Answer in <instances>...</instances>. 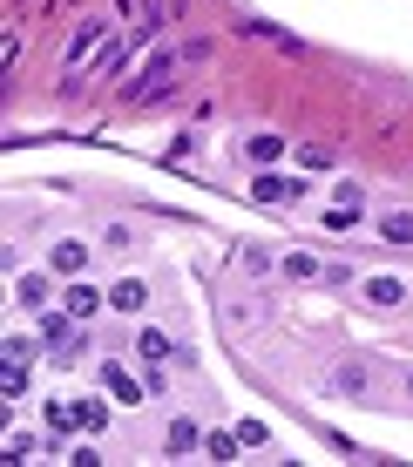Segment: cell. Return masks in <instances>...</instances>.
Listing matches in <instances>:
<instances>
[{"mask_svg":"<svg viewBox=\"0 0 413 467\" xmlns=\"http://www.w3.org/2000/svg\"><path fill=\"white\" fill-rule=\"evenodd\" d=\"M170 75H177V55L163 47V55H150V68H142L136 82H129V102H150V95H163V88H170Z\"/></svg>","mask_w":413,"mask_h":467,"instance_id":"cell-1","label":"cell"},{"mask_svg":"<svg viewBox=\"0 0 413 467\" xmlns=\"http://www.w3.org/2000/svg\"><path fill=\"white\" fill-rule=\"evenodd\" d=\"M251 197H258V203H298V197H305V183H298V176H278V170H258Z\"/></svg>","mask_w":413,"mask_h":467,"instance_id":"cell-2","label":"cell"},{"mask_svg":"<svg viewBox=\"0 0 413 467\" xmlns=\"http://www.w3.org/2000/svg\"><path fill=\"white\" fill-rule=\"evenodd\" d=\"M61 305H68V318H75V326H88V318H95V312L108 305V292H95V285L68 278V292H61Z\"/></svg>","mask_w":413,"mask_h":467,"instance_id":"cell-3","label":"cell"},{"mask_svg":"<svg viewBox=\"0 0 413 467\" xmlns=\"http://www.w3.org/2000/svg\"><path fill=\"white\" fill-rule=\"evenodd\" d=\"M41 420H47V447H68V433L82 427V413H75V400H47Z\"/></svg>","mask_w":413,"mask_h":467,"instance_id":"cell-4","label":"cell"},{"mask_svg":"<svg viewBox=\"0 0 413 467\" xmlns=\"http://www.w3.org/2000/svg\"><path fill=\"white\" fill-rule=\"evenodd\" d=\"M47 271H55V278H82V271H88V244H75V237H61V244L47 251Z\"/></svg>","mask_w":413,"mask_h":467,"instance_id":"cell-5","label":"cell"},{"mask_svg":"<svg viewBox=\"0 0 413 467\" xmlns=\"http://www.w3.org/2000/svg\"><path fill=\"white\" fill-rule=\"evenodd\" d=\"M102 35H108L102 21H82V27H75V47H68V82H75V75H82V61L95 55V47H102Z\"/></svg>","mask_w":413,"mask_h":467,"instance_id":"cell-6","label":"cell"},{"mask_svg":"<svg viewBox=\"0 0 413 467\" xmlns=\"http://www.w3.org/2000/svg\"><path fill=\"white\" fill-rule=\"evenodd\" d=\"M47 292H55V271H27V278H14V298H21L27 312H41Z\"/></svg>","mask_w":413,"mask_h":467,"instance_id":"cell-7","label":"cell"},{"mask_svg":"<svg viewBox=\"0 0 413 467\" xmlns=\"http://www.w3.org/2000/svg\"><path fill=\"white\" fill-rule=\"evenodd\" d=\"M142 305H150V285H142V278L108 285V312H142Z\"/></svg>","mask_w":413,"mask_h":467,"instance_id":"cell-8","label":"cell"},{"mask_svg":"<svg viewBox=\"0 0 413 467\" xmlns=\"http://www.w3.org/2000/svg\"><path fill=\"white\" fill-rule=\"evenodd\" d=\"M400 298H407V285H400V278H367V305H373V312H393Z\"/></svg>","mask_w":413,"mask_h":467,"instance_id":"cell-9","label":"cell"},{"mask_svg":"<svg viewBox=\"0 0 413 467\" xmlns=\"http://www.w3.org/2000/svg\"><path fill=\"white\" fill-rule=\"evenodd\" d=\"M41 339H47V346H68V339H75V318H68V305H61V312H41Z\"/></svg>","mask_w":413,"mask_h":467,"instance_id":"cell-10","label":"cell"},{"mask_svg":"<svg viewBox=\"0 0 413 467\" xmlns=\"http://www.w3.org/2000/svg\"><path fill=\"white\" fill-rule=\"evenodd\" d=\"M379 237L387 244H413V211H387L379 217Z\"/></svg>","mask_w":413,"mask_h":467,"instance_id":"cell-11","label":"cell"},{"mask_svg":"<svg viewBox=\"0 0 413 467\" xmlns=\"http://www.w3.org/2000/svg\"><path fill=\"white\" fill-rule=\"evenodd\" d=\"M102 379H108V393H116L122 407H136V400H142V386H136L129 373H122V366H102Z\"/></svg>","mask_w":413,"mask_h":467,"instance_id":"cell-12","label":"cell"},{"mask_svg":"<svg viewBox=\"0 0 413 467\" xmlns=\"http://www.w3.org/2000/svg\"><path fill=\"white\" fill-rule=\"evenodd\" d=\"M244 156H251V163H278V156H284V136H251Z\"/></svg>","mask_w":413,"mask_h":467,"instance_id":"cell-13","label":"cell"},{"mask_svg":"<svg viewBox=\"0 0 413 467\" xmlns=\"http://www.w3.org/2000/svg\"><path fill=\"white\" fill-rule=\"evenodd\" d=\"M319 257H312V251H292V257H284V278H298V285H305V278H319Z\"/></svg>","mask_w":413,"mask_h":467,"instance_id":"cell-14","label":"cell"},{"mask_svg":"<svg viewBox=\"0 0 413 467\" xmlns=\"http://www.w3.org/2000/svg\"><path fill=\"white\" fill-rule=\"evenodd\" d=\"M136 352H142L150 366H163V352H177V346H170L163 332H136Z\"/></svg>","mask_w":413,"mask_h":467,"instance_id":"cell-15","label":"cell"},{"mask_svg":"<svg viewBox=\"0 0 413 467\" xmlns=\"http://www.w3.org/2000/svg\"><path fill=\"white\" fill-rule=\"evenodd\" d=\"M0 393H7V400L27 393V359H7V373H0Z\"/></svg>","mask_w":413,"mask_h":467,"instance_id":"cell-16","label":"cell"},{"mask_svg":"<svg viewBox=\"0 0 413 467\" xmlns=\"http://www.w3.org/2000/svg\"><path fill=\"white\" fill-rule=\"evenodd\" d=\"M75 413H82V433H102V427H108V407H102V400H75Z\"/></svg>","mask_w":413,"mask_h":467,"instance_id":"cell-17","label":"cell"},{"mask_svg":"<svg viewBox=\"0 0 413 467\" xmlns=\"http://www.w3.org/2000/svg\"><path fill=\"white\" fill-rule=\"evenodd\" d=\"M237 447H244V441H237V433H203V454H211V461H231Z\"/></svg>","mask_w":413,"mask_h":467,"instance_id":"cell-18","label":"cell"},{"mask_svg":"<svg viewBox=\"0 0 413 467\" xmlns=\"http://www.w3.org/2000/svg\"><path fill=\"white\" fill-rule=\"evenodd\" d=\"M298 163H305V170H332V142H305V150H298Z\"/></svg>","mask_w":413,"mask_h":467,"instance_id":"cell-19","label":"cell"},{"mask_svg":"<svg viewBox=\"0 0 413 467\" xmlns=\"http://www.w3.org/2000/svg\"><path fill=\"white\" fill-rule=\"evenodd\" d=\"M170 447H177V454H190V447H203V433L190 427V420H177V427H170Z\"/></svg>","mask_w":413,"mask_h":467,"instance_id":"cell-20","label":"cell"},{"mask_svg":"<svg viewBox=\"0 0 413 467\" xmlns=\"http://www.w3.org/2000/svg\"><path fill=\"white\" fill-rule=\"evenodd\" d=\"M332 386H346V393H359V386H367V366H339V373H332Z\"/></svg>","mask_w":413,"mask_h":467,"instance_id":"cell-21","label":"cell"},{"mask_svg":"<svg viewBox=\"0 0 413 467\" xmlns=\"http://www.w3.org/2000/svg\"><path fill=\"white\" fill-rule=\"evenodd\" d=\"M237 441H244V447H264L272 433H264V420H244V427H237Z\"/></svg>","mask_w":413,"mask_h":467,"instance_id":"cell-22","label":"cell"},{"mask_svg":"<svg viewBox=\"0 0 413 467\" xmlns=\"http://www.w3.org/2000/svg\"><path fill=\"white\" fill-rule=\"evenodd\" d=\"M407 400H413V379H407Z\"/></svg>","mask_w":413,"mask_h":467,"instance_id":"cell-23","label":"cell"}]
</instances>
